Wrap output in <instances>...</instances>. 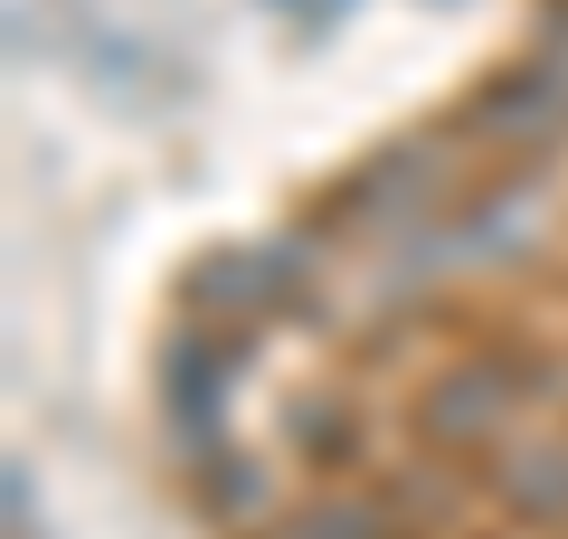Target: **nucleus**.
Instances as JSON below:
<instances>
[{"instance_id": "1", "label": "nucleus", "mask_w": 568, "mask_h": 539, "mask_svg": "<svg viewBox=\"0 0 568 539\" xmlns=\"http://www.w3.org/2000/svg\"><path fill=\"white\" fill-rule=\"evenodd\" d=\"M503 407H511L503 369H446V379L426 388L417 426H426V445H493V426H503Z\"/></svg>"}, {"instance_id": "2", "label": "nucleus", "mask_w": 568, "mask_h": 539, "mask_svg": "<svg viewBox=\"0 0 568 539\" xmlns=\"http://www.w3.org/2000/svg\"><path fill=\"white\" fill-rule=\"evenodd\" d=\"M568 114V67H511L503 85H484V104H474V123L484 133H540V123Z\"/></svg>"}, {"instance_id": "3", "label": "nucleus", "mask_w": 568, "mask_h": 539, "mask_svg": "<svg viewBox=\"0 0 568 539\" xmlns=\"http://www.w3.org/2000/svg\"><path fill=\"white\" fill-rule=\"evenodd\" d=\"M503 501H511L521 520H568V445L503 455Z\"/></svg>"}, {"instance_id": "4", "label": "nucleus", "mask_w": 568, "mask_h": 539, "mask_svg": "<svg viewBox=\"0 0 568 539\" xmlns=\"http://www.w3.org/2000/svg\"><path fill=\"white\" fill-rule=\"evenodd\" d=\"M275 539H379V530H369L361 511H304V520H284Z\"/></svg>"}]
</instances>
